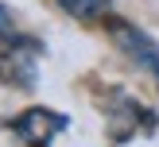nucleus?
<instances>
[{
	"label": "nucleus",
	"instance_id": "7ed1b4c3",
	"mask_svg": "<svg viewBox=\"0 0 159 147\" xmlns=\"http://www.w3.org/2000/svg\"><path fill=\"white\" fill-rule=\"evenodd\" d=\"M16 35H20V31H16V15L0 4V39H16Z\"/></svg>",
	"mask_w": 159,
	"mask_h": 147
},
{
	"label": "nucleus",
	"instance_id": "f03ea898",
	"mask_svg": "<svg viewBox=\"0 0 159 147\" xmlns=\"http://www.w3.org/2000/svg\"><path fill=\"white\" fill-rule=\"evenodd\" d=\"M66 15H74L78 23H101L113 19V0H54Z\"/></svg>",
	"mask_w": 159,
	"mask_h": 147
},
{
	"label": "nucleus",
	"instance_id": "f257e3e1",
	"mask_svg": "<svg viewBox=\"0 0 159 147\" xmlns=\"http://www.w3.org/2000/svg\"><path fill=\"white\" fill-rule=\"evenodd\" d=\"M109 31H113L116 46H120V50L159 85V39H152L148 31L132 27V23H124V19H109Z\"/></svg>",
	"mask_w": 159,
	"mask_h": 147
}]
</instances>
